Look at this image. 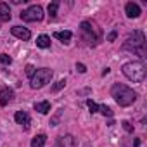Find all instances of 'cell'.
Instances as JSON below:
<instances>
[{"label":"cell","mask_w":147,"mask_h":147,"mask_svg":"<svg viewBox=\"0 0 147 147\" xmlns=\"http://www.w3.org/2000/svg\"><path fill=\"white\" fill-rule=\"evenodd\" d=\"M111 97L116 100L118 106L128 107L137 100V92H133L130 87H126L123 83H114L113 88H111Z\"/></svg>","instance_id":"1"},{"label":"cell","mask_w":147,"mask_h":147,"mask_svg":"<svg viewBox=\"0 0 147 147\" xmlns=\"http://www.w3.org/2000/svg\"><path fill=\"white\" fill-rule=\"evenodd\" d=\"M123 50L126 52H131V54H137L140 57H145V36L142 31H133L126 36L125 43H123Z\"/></svg>","instance_id":"2"},{"label":"cell","mask_w":147,"mask_h":147,"mask_svg":"<svg viewBox=\"0 0 147 147\" xmlns=\"http://www.w3.org/2000/svg\"><path fill=\"white\" fill-rule=\"evenodd\" d=\"M121 71H123V75L133 83H142L145 80V75H147L145 64L140 62V61H130V62L123 64Z\"/></svg>","instance_id":"3"},{"label":"cell","mask_w":147,"mask_h":147,"mask_svg":"<svg viewBox=\"0 0 147 147\" xmlns=\"http://www.w3.org/2000/svg\"><path fill=\"white\" fill-rule=\"evenodd\" d=\"M80 31H82L83 40L88 45H97L102 40V31H100V28L94 21H83L80 24Z\"/></svg>","instance_id":"4"},{"label":"cell","mask_w":147,"mask_h":147,"mask_svg":"<svg viewBox=\"0 0 147 147\" xmlns=\"http://www.w3.org/2000/svg\"><path fill=\"white\" fill-rule=\"evenodd\" d=\"M52 76H54L52 69H49V67H40V69L35 71V75L30 78V85H31V88H42V87H45L47 83H50Z\"/></svg>","instance_id":"5"},{"label":"cell","mask_w":147,"mask_h":147,"mask_svg":"<svg viewBox=\"0 0 147 147\" xmlns=\"http://www.w3.org/2000/svg\"><path fill=\"white\" fill-rule=\"evenodd\" d=\"M21 19L26 23H38L43 19V9L42 5H30L26 11L21 12Z\"/></svg>","instance_id":"6"},{"label":"cell","mask_w":147,"mask_h":147,"mask_svg":"<svg viewBox=\"0 0 147 147\" xmlns=\"http://www.w3.org/2000/svg\"><path fill=\"white\" fill-rule=\"evenodd\" d=\"M11 33L16 36V38H19V40H30L31 38V33H30V30L28 28H23V26H12L11 28Z\"/></svg>","instance_id":"7"},{"label":"cell","mask_w":147,"mask_h":147,"mask_svg":"<svg viewBox=\"0 0 147 147\" xmlns=\"http://www.w3.org/2000/svg\"><path fill=\"white\" fill-rule=\"evenodd\" d=\"M14 119H16V123H18V125H21L24 130H28V128H30L31 118H30V114H28L26 111H18V113H16V116H14Z\"/></svg>","instance_id":"8"},{"label":"cell","mask_w":147,"mask_h":147,"mask_svg":"<svg viewBox=\"0 0 147 147\" xmlns=\"http://www.w3.org/2000/svg\"><path fill=\"white\" fill-rule=\"evenodd\" d=\"M125 12H126V16H128L130 19H137V18L142 14V11H140L138 4H135V2H128V4H126V7H125Z\"/></svg>","instance_id":"9"},{"label":"cell","mask_w":147,"mask_h":147,"mask_svg":"<svg viewBox=\"0 0 147 147\" xmlns=\"http://www.w3.org/2000/svg\"><path fill=\"white\" fill-rule=\"evenodd\" d=\"M12 99H14V92L9 87H4L0 90V106H7L9 102H12Z\"/></svg>","instance_id":"10"},{"label":"cell","mask_w":147,"mask_h":147,"mask_svg":"<svg viewBox=\"0 0 147 147\" xmlns=\"http://www.w3.org/2000/svg\"><path fill=\"white\" fill-rule=\"evenodd\" d=\"M12 14H11V7L7 2H0V23H7L11 21Z\"/></svg>","instance_id":"11"},{"label":"cell","mask_w":147,"mask_h":147,"mask_svg":"<svg viewBox=\"0 0 147 147\" xmlns=\"http://www.w3.org/2000/svg\"><path fill=\"white\" fill-rule=\"evenodd\" d=\"M57 147H76L75 137H73V135H62V137H59Z\"/></svg>","instance_id":"12"},{"label":"cell","mask_w":147,"mask_h":147,"mask_svg":"<svg viewBox=\"0 0 147 147\" xmlns=\"http://www.w3.org/2000/svg\"><path fill=\"white\" fill-rule=\"evenodd\" d=\"M35 111H38L40 114H49V113H50V102H49V100L35 102Z\"/></svg>","instance_id":"13"},{"label":"cell","mask_w":147,"mask_h":147,"mask_svg":"<svg viewBox=\"0 0 147 147\" xmlns=\"http://www.w3.org/2000/svg\"><path fill=\"white\" fill-rule=\"evenodd\" d=\"M71 36H73V33L67 31V30H64V31H55V33H54V38L61 40L62 43H67V42L71 40Z\"/></svg>","instance_id":"14"},{"label":"cell","mask_w":147,"mask_h":147,"mask_svg":"<svg viewBox=\"0 0 147 147\" xmlns=\"http://www.w3.org/2000/svg\"><path fill=\"white\" fill-rule=\"evenodd\" d=\"M45 144H47V137L43 133L33 137V140H31V147H45Z\"/></svg>","instance_id":"15"},{"label":"cell","mask_w":147,"mask_h":147,"mask_svg":"<svg viewBox=\"0 0 147 147\" xmlns=\"http://www.w3.org/2000/svg\"><path fill=\"white\" fill-rule=\"evenodd\" d=\"M36 45H38L40 49H49V47H50V36H49V35H40V36L36 38Z\"/></svg>","instance_id":"16"},{"label":"cell","mask_w":147,"mask_h":147,"mask_svg":"<svg viewBox=\"0 0 147 147\" xmlns=\"http://www.w3.org/2000/svg\"><path fill=\"white\" fill-rule=\"evenodd\" d=\"M57 9H59V2H52V4H49V16H50V19H55V16H57Z\"/></svg>","instance_id":"17"},{"label":"cell","mask_w":147,"mask_h":147,"mask_svg":"<svg viewBox=\"0 0 147 147\" xmlns=\"http://www.w3.org/2000/svg\"><path fill=\"white\" fill-rule=\"evenodd\" d=\"M97 111H100V114H102V116L113 118V111H111V107H109V106H99V109H97Z\"/></svg>","instance_id":"18"},{"label":"cell","mask_w":147,"mask_h":147,"mask_svg":"<svg viewBox=\"0 0 147 147\" xmlns=\"http://www.w3.org/2000/svg\"><path fill=\"white\" fill-rule=\"evenodd\" d=\"M0 62L5 64V66H9V64L12 62V57H11V55H7V54H0Z\"/></svg>","instance_id":"19"},{"label":"cell","mask_w":147,"mask_h":147,"mask_svg":"<svg viewBox=\"0 0 147 147\" xmlns=\"http://www.w3.org/2000/svg\"><path fill=\"white\" fill-rule=\"evenodd\" d=\"M87 106H88V109H90V113H97V109H99V106L92 100V99H88L87 100Z\"/></svg>","instance_id":"20"},{"label":"cell","mask_w":147,"mask_h":147,"mask_svg":"<svg viewBox=\"0 0 147 147\" xmlns=\"http://www.w3.org/2000/svg\"><path fill=\"white\" fill-rule=\"evenodd\" d=\"M64 85H66V80H59L54 87H52V90L54 92H57V90H61V88H64Z\"/></svg>","instance_id":"21"},{"label":"cell","mask_w":147,"mask_h":147,"mask_svg":"<svg viewBox=\"0 0 147 147\" xmlns=\"http://www.w3.org/2000/svg\"><path fill=\"white\" fill-rule=\"evenodd\" d=\"M121 125H123L125 131H128V133H133V126H131V123H130V121H123Z\"/></svg>","instance_id":"22"},{"label":"cell","mask_w":147,"mask_h":147,"mask_svg":"<svg viewBox=\"0 0 147 147\" xmlns=\"http://www.w3.org/2000/svg\"><path fill=\"white\" fill-rule=\"evenodd\" d=\"M35 71H36V69H35V67H33L31 64H28V66H26V75H28L30 78H31V76L35 75Z\"/></svg>","instance_id":"23"},{"label":"cell","mask_w":147,"mask_h":147,"mask_svg":"<svg viewBox=\"0 0 147 147\" xmlns=\"http://www.w3.org/2000/svg\"><path fill=\"white\" fill-rule=\"evenodd\" d=\"M116 36H118V31H116V30H113V31L107 35V42H114V40H116Z\"/></svg>","instance_id":"24"},{"label":"cell","mask_w":147,"mask_h":147,"mask_svg":"<svg viewBox=\"0 0 147 147\" xmlns=\"http://www.w3.org/2000/svg\"><path fill=\"white\" fill-rule=\"evenodd\" d=\"M61 114H62V109H59L57 116H55V118H54V119L50 121V125H52V126H57V123H59V118H61Z\"/></svg>","instance_id":"25"},{"label":"cell","mask_w":147,"mask_h":147,"mask_svg":"<svg viewBox=\"0 0 147 147\" xmlns=\"http://www.w3.org/2000/svg\"><path fill=\"white\" fill-rule=\"evenodd\" d=\"M76 69H78L80 73H85V71H87V67H85V64H82V62H78V64H76Z\"/></svg>","instance_id":"26"}]
</instances>
